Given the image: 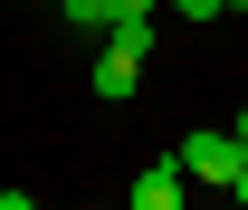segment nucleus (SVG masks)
Masks as SVG:
<instances>
[{
	"label": "nucleus",
	"instance_id": "7",
	"mask_svg": "<svg viewBox=\"0 0 248 210\" xmlns=\"http://www.w3.org/2000/svg\"><path fill=\"white\" fill-rule=\"evenodd\" d=\"M229 134H239V153H248V105H239V124H229Z\"/></svg>",
	"mask_w": 248,
	"mask_h": 210
},
{
	"label": "nucleus",
	"instance_id": "4",
	"mask_svg": "<svg viewBox=\"0 0 248 210\" xmlns=\"http://www.w3.org/2000/svg\"><path fill=\"white\" fill-rule=\"evenodd\" d=\"M162 0H105V29H124V19H153Z\"/></svg>",
	"mask_w": 248,
	"mask_h": 210
},
{
	"label": "nucleus",
	"instance_id": "1",
	"mask_svg": "<svg viewBox=\"0 0 248 210\" xmlns=\"http://www.w3.org/2000/svg\"><path fill=\"white\" fill-rule=\"evenodd\" d=\"M239 162H248V153H239V134H229V124H201V134L182 144V172H191V181H219V191L239 181Z\"/></svg>",
	"mask_w": 248,
	"mask_h": 210
},
{
	"label": "nucleus",
	"instance_id": "3",
	"mask_svg": "<svg viewBox=\"0 0 248 210\" xmlns=\"http://www.w3.org/2000/svg\"><path fill=\"white\" fill-rule=\"evenodd\" d=\"M182 191H191V172H182V153H172V162H153V172L134 181V210H182Z\"/></svg>",
	"mask_w": 248,
	"mask_h": 210
},
{
	"label": "nucleus",
	"instance_id": "9",
	"mask_svg": "<svg viewBox=\"0 0 248 210\" xmlns=\"http://www.w3.org/2000/svg\"><path fill=\"white\" fill-rule=\"evenodd\" d=\"M229 10H248V0H229Z\"/></svg>",
	"mask_w": 248,
	"mask_h": 210
},
{
	"label": "nucleus",
	"instance_id": "8",
	"mask_svg": "<svg viewBox=\"0 0 248 210\" xmlns=\"http://www.w3.org/2000/svg\"><path fill=\"white\" fill-rule=\"evenodd\" d=\"M229 191H239V201H248V162H239V181H229Z\"/></svg>",
	"mask_w": 248,
	"mask_h": 210
},
{
	"label": "nucleus",
	"instance_id": "2",
	"mask_svg": "<svg viewBox=\"0 0 248 210\" xmlns=\"http://www.w3.org/2000/svg\"><path fill=\"white\" fill-rule=\"evenodd\" d=\"M134 86H143V58H134V48H105V58H95V96H105V105H134Z\"/></svg>",
	"mask_w": 248,
	"mask_h": 210
},
{
	"label": "nucleus",
	"instance_id": "5",
	"mask_svg": "<svg viewBox=\"0 0 248 210\" xmlns=\"http://www.w3.org/2000/svg\"><path fill=\"white\" fill-rule=\"evenodd\" d=\"M67 29H105V0H67Z\"/></svg>",
	"mask_w": 248,
	"mask_h": 210
},
{
	"label": "nucleus",
	"instance_id": "6",
	"mask_svg": "<svg viewBox=\"0 0 248 210\" xmlns=\"http://www.w3.org/2000/svg\"><path fill=\"white\" fill-rule=\"evenodd\" d=\"M182 19H229V0H172Z\"/></svg>",
	"mask_w": 248,
	"mask_h": 210
}]
</instances>
